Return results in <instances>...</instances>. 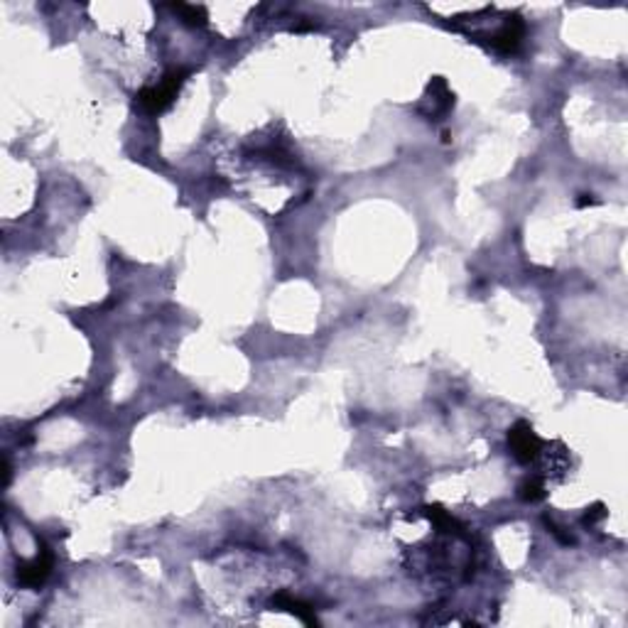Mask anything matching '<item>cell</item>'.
Returning <instances> with one entry per match:
<instances>
[{"mask_svg": "<svg viewBox=\"0 0 628 628\" xmlns=\"http://www.w3.org/2000/svg\"><path fill=\"white\" fill-rule=\"evenodd\" d=\"M189 76L187 69H172L165 74L162 84L160 86H148V89H143L138 96H135V104L140 106V109L145 111V113H162L165 109H169V104L174 101V96H177L179 86L184 84V79Z\"/></svg>", "mask_w": 628, "mask_h": 628, "instance_id": "obj_1", "label": "cell"}, {"mask_svg": "<svg viewBox=\"0 0 628 628\" xmlns=\"http://www.w3.org/2000/svg\"><path fill=\"white\" fill-rule=\"evenodd\" d=\"M508 447H510V454L515 456V461H520V464H530V461L538 456L543 442H540V437L535 435V430L528 425V422L520 420V422H515V425L510 427Z\"/></svg>", "mask_w": 628, "mask_h": 628, "instance_id": "obj_2", "label": "cell"}, {"mask_svg": "<svg viewBox=\"0 0 628 628\" xmlns=\"http://www.w3.org/2000/svg\"><path fill=\"white\" fill-rule=\"evenodd\" d=\"M52 564H55V554H52V550L47 547L45 543H40L37 557L30 559V562H22L20 567H18V582H20L22 587L40 589L42 584L50 579Z\"/></svg>", "mask_w": 628, "mask_h": 628, "instance_id": "obj_3", "label": "cell"}, {"mask_svg": "<svg viewBox=\"0 0 628 628\" xmlns=\"http://www.w3.org/2000/svg\"><path fill=\"white\" fill-rule=\"evenodd\" d=\"M523 35H525V22L520 20L518 15H513V18H508V20L503 22V27H501L494 37H491V47H494L496 52L510 55V52L518 50Z\"/></svg>", "mask_w": 628, "mask_h": 628, "instance_id": "obj_4", "label": "cell"}, {"mask_svg": "<svg viewBox=\"0 0 628 628\" xmlns=\"http://www.w3.org/2000/svg\"><path fill=\"white\" fill-rule=\"evenodd\" d=\"M272 606L292 613V616H297L302 623H307V626H319V618H317V613H314V608H312L307 601H300V599L290 596V594H285V592L272 596Z\"/></svg>", "mask_w": 628, "mask_h": 628, "instance_id": "obj_5", "label": "cell"}, {"mask_svg": "<svg viewBox=\"0 0 628 628\" xmlns=\"http://www.w3.org/2000/svg\"><path fill=\"white\" fill-rule=\"evenodd\" d=\"M422 515H427V518L437 525V530H445V533L461 535V530H464L459 523H456V518H452L442 505H425V508H422Z\"/></svg>", "mask_w": 628, "mask_h": 628, "instance_id": "obj_6", "label": "cell"}, {"mask_svg": "<svg viewBox=\"0 0 628 628\" xmlns=\"http://www.w3.org/2000/svg\"><path fill=\"white\" fill-rule=\"evenodd\" d=\"M172 11L182 15L184 25H189V27L207 25V11H204L202 6H187V3H177V6H172Z\"/></svg>", "mask_w": 628, "mask_h": 628, "instance_id": "obj_7", "label": "cell"}, {"mask_svg": "<svg viewBox=\"0 0 628 628\" xmlns=\"http://www.w3.org/2000/svg\"><path fill=\"white\" fill-rule=\"evenodd\" d=\"M518 496L523 501H528V503H535V501H543L545 498V486L540 479H528L520 484L518 489Z\"/></svg>", "mask_w": 628, "mask_h": 628, "instance_id": "obj_8", "label": "cell"}, {"mask_svg": "<svg viewBox=\"0 0 628 628\" xmlns=\"http://www.w3.org/2000/svg\"><path fill=\"white\" fill-rule=\"evenodd\" d=\"M601 518H606V510H603L601 503H596L592 510H587V513H584V523H589V525H594L596 520H601Z\"/></svg>", "mask_w": 628, "mask_h": 628, "instance_id": "obj_9", "label": "cell"}, {"mask_svg": "<svg viewBox=\"0 0 628 628\" xmlns=\"http://www.w3.org/2000/svg\"><path fill=\"white\" fill-rule=\"evenodd\" d=\"M545 523H547V528H550V530H552V535H554V538H557V540H559V543H562V545H572V543H574V540H572V538H569V535H564V533H562V528H557V525H554V523H552V520H550V518H545Z\"/></svg>", "mask_w": 628, "mask_h": 628, "instance_id": "obj_10", "label": "cell"}, {"mask_svg": "<svg viewBox=\"0 0 628 628\" xmlns=\"http://www.w3.org/2000/svg\"><path fill=\"white\" fill-rule=\"evenodd\" d=\"M592 204H596L594 194H582V199H579V202H577V207H579V209H584V207H592Z\"/></svg>", "mask_w": 628, "mask_h": 628, "instance_id": "obj_11", "label": "cell"}, {"mask_svg": "<svg viewBox=\"0 0 628 628\" xmlns=\"http://www.w3.org/2000/svg\"><path fill=\"white\" fill-rule=\"evenodd\" d=\"M11 484V464H8V459H3V486Z\"/></svg>", "mask_w": 628, "mask_h": 628, "instance_id": "obj_12", "label": "cell"}]
</instances>
